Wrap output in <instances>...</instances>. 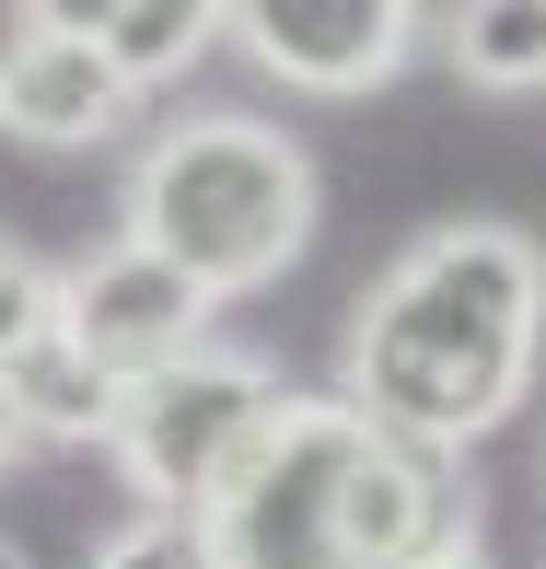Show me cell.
I'll return each mask as SVG.
<instances>
[{
    "instance_id": "6da1fadb",
    "label": "cell",
    "mask_w": 546,
    "mask_h": 569,
    "mask_svg": "<svg viewBox=\"0 0 546 569\" xmlns=\"http://www.w3.org/2000/svg\"><path fill=\"white\" fill-rule=\"evenodd\" d=\"M546 349V256L512 221H441L360 291L337 338V407L373 419L384 442H488L535 396Z\"/></svg>"
},
{
    "instance_id": "7a4b0ae2",
    "label": "cell",
    "mask_w": 546,
    "mask_h": 569,
    "mask_svg": "<svg viewBox=\"0 0 546 569\" xmlns=\"http://www.w3.org/2000/svg\"><path fill=\"white\" fill-rule=\"evenodd\" d=\"M117 232L128 244H151L163 268H187L210 302L256 291V279H279L302 244H315V163H302L291 128L268 117H175L163 140L128 163V198H117Z\"/></svg>"
},
{
    "instance_id": "3957f363",
    "label": "cell",
    "mask_w": 546,
    "mask_h": 569,
    "mask_svg": "<svg viewBox=\"0 0 546 569\" xmlns=\"http://www.w3.org/2000/svg\"><path fill=\"white\" fill-rule=\"evenodd\" d=\"M279 407H291V383H279L256 349H221V338H210V349L163 360V372L117 383L106 453H117V477H128V500H140V511L198 523V511L232 488V465L279 430Z\"/></svg>"
},
{
    "instance_id": "277c9868",
    "label": "cell",
    "mask_w": 546,
    "mask_h": 569,
    "mask_svg": "<svg viewBox=\"0 0 546 569\" xmlns=\"http://www.w3.org/2000/svg\"><path fill=\"white\" fill-rule=\"evenodd\" d=\"M360 442H373V419H349L337 396H291L279 430L198 511L210 569H360L349 558V465H360Z\"/></svg>"
},
{
    "instance_id": "5b68a950",
    "label": "cell",
    "mask_w": 546,
    "mask_h": 569,
    "mask_svg": "<svg viewBox=\"0 0 546 569\" xmlns=\"http://www.w3.org/2000/svg\"><path fill=\"white\" fill-rule=\"evenodd\" d=\"M210 315L221 302L198 291L187 268H163L151 244H93L82 268H59V338L82 349V360H106L117 383H140V372H163V360H187V349H210Z\"/></svg>"
},
{
    "instance_id": "8992f818",
    "label": "cell",
    "mask_w": 546,
    "mask_h": 569,
    "mask_svg": "<svg viewBox=\"0 0 546 569\" xmlns=\"http://www.w3.org/2000/svg\"><path fill=\"white\" fill-rule=\"evenodd\" d=\"M221 36L291 93H373L419 47V0H232Z\"/></svg>"
},
{
    "instance_id": "52a82bcc",
    "label": "cell",
    "mask_w": 546,
    "mask_h": 569,
    "mask_svg": "<svg viewBox=\"0 0 546 569\" xmlns=\"http://www.w3.org/2000/svg\"><path fill=\"white\" fill-rule=\"evenodd\" d=\"M140 93L117 82L106 47L82 36H0V140L23 151H82V140H117Z\"/></svg>"
},
{
    "instance_id": "ba28073f",
    "label": "cell",
    "mask_w": 546,
    "mask_h": 569,
    "mask_svg": "<svg viewBox=\"0 0 546 569\" xmlns=\"http://www.w3.org/2000/svg\"><path fill=\"white\" fill-rule=\"evenodd\" d=\"M0 407L23 442H106L117 430V372L82 360L70 338H36L23 360H0Z\"/></svg>"
},
{
    "instance_id": "9c48e42d",
    "label": "cell",
    "mask_w": 546,
    "mask_h": 569,
    "mask_svg": "<svg viewBox=\"0 0 546 569\" xmlns=\"http://www.w3.org/2000/svg\"><path fill=\"white\" fill-rule=\"evenodd\" d=\"M441 59L477 93H535L546 82V0H454L441 12Z\"/></svg>"
},
{
    "instance_id": "30bf717a",
    "label": "cell",
    "mask_w": 546,
    "mask_h": 569,
    "mask_svg": "<svg viewBox=\"0 0 546 569\" xmlns=\"http://www.w3.org/2000/svg\"><path fill=\"white\" fill-rule=\"evenodd\" d=\"M221 23H232V0H128V23L106 36V59H117L128 93H151V82H175Z\"/></svg>"
},
{
    "instance_id": "8fae6325",
    "label": "cell",
    "mask_w": 546,
    "mask_h": 569,
    "mask_svg": "<svg viewBox=\"0 0 546 569\" xmlns=\"http://www.w3.org/2000/svg\"><path fill=\"white\" fill-rule=\"evenodd\" d=\"M36 338H59V268L23 232H0V360H23Z\"/></svg>"
},
{
    "instance_id": "7c38bea8",
    "label": "cell",
    "mask_w": 546,
    "mask_h": 569,
    "mask_svg": "<svg viewBox=\"0 0 546 569\" xmlns=\"http://www.w3.org/2000/svg\"><path fill=\"white\" fill-rule=\"evenodd\" d=\"M93 569H210V547H198V523L140 511V523H117L106 547H93Z\"/></svg>"
},
{
    "instance_id": "4fadbf2b",
    "label": "cell",
    "mask_w": 546,
    "mask_h": 569,
    "mask_svg": "<svg viewBox=\"0 0 546 569\" xmlns=\"http://www.w3.org/2000/svg\"><path fill=\"white\" fill-rule=\"evenodd\" d=\"M128 23V0H12V36H82V47H106Z\"/></svg>"
},
{
    "instance_id": "5bb4252c",
    "label": "cell",
    "mask_w": 546,
    "mask_h": 569,
    "mask_svg": "<svg viewBox=\"0 0 546 569\" xmlns=\"http://www.w3.org/2000/svg\"><path fill=\"white\" fill-rule=\"evenodd\" d=\"M419 569H488V535H477V523H454V535H441Z\"/></svg>"
},
{
    "instance_id": "9a60e30c",
    "label": "cell",
    "mask_w": 546,
    "mask_h": 569,
    "mask_svg": "<svg viewBox=\"0 0 546 569\" xmlns=\"http://www.w3.org/2000/svg\"><path fill=\"white\" fill-rule=\"evenodd\" d=\"M12 453H23V430H12V407H0V465H12Z\"/></svg>"
},
{
    "instance_id": "2e32d148",
    "label": "cell",
    "mask_w": 546,
    "mask_h": 569,
    "mask_svg": "<svg viewBox=\"0 0 546 569\" xmlns=\"http://www.w3.org/2000/svg\"><path fill=\"white\" fill-rule=\"evenodd\" d=\"M0 569H36V558H23V547H12V535H0Z\"/></svg>"
}]
</instances>
